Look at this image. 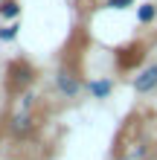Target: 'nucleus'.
<instances>
[{
	"label": "nucleus",
	"mask_w": 157,
	"mask_h": 160,
	"mask_svg": "<svg viewBox=\"0 0 157 160\" xmlns=\"http://www.w3.org/2000/svg\"><path fill=\"white\" fill-rule=\"evenodd\" d=\"M35 79H38V70H35V64H29L26 58H15L6 64V79H3V88L6 93H12V96H17V93H26L35 84Z\"/></svg>",
	"instance_id": "nucleus-1"
},
{
	"label": "nucleus",
	"mask_w": 157,
	"mask_h": 160,
	"mask_svg": "<svg viewBox=\"0 0 157 160\" xmlns=\"http://www.w3.org/2000/svg\"><path fill=\"white\" fill-rule=\"evenodd\" d=\"M35 131H38V119L32 114V105H23L21 111H15L9 117V134L15 140H29Z\"/></svg>",
	"instance_id": "nucleus-2"
},
{
	"label": "nucleus",
	"mask_w": 157,
	"mask_h": 160,
	"mask_svg": "<svg viewBox=\"0 0 157 160\" xmlns=\"http://www.w3.org/2000/svg\"><path fill=\"white\" fill-rule=\"evenodd\" d=\"M145 52H149V47H145L143 41H134V44L119 47V50H116V67L119 70H137L145 61Z\"/></svg>",
	"instance_id": "nucleus-3"
},
{
	"label": "nucleus",
	"mask_w": 157,
	"mask_h": 160,
	"mask_svg": "<svg viewBox=\"0 0 157 160\" xmlns=\"http://www.w3.org/2000/svg\"><path fill=\"white\" fill-rule=\"evenodd\" d=\"M55 90L61 93V96H79V90H81V76H79V70L76 67H70V64H64V67L55 73Z\"/></svg>",
	"instance_id": "nucleus-4"
},
{
	"label": "nucleus",
	"mask_w": 157,
	"mask_h": 160,
	"mask_svg": "<svg viewBox=\"0 0 157 160\" xmlns=\"http://www.w3.org/2000/svg\"><path fill=\"white\" fill-rule=\"evenodd\" d=\"M131 88L137 90V93H154L157 90V61L154 64H145V67H140L137 70V76H134V82H131Z\"/></svg>",
	"instance_id": "nucleus-5"
},
{
	"label": "nucleus",
	"mask_w": 157,
	"mask_h": 160,
	"mask_svg": "<svg viewBox=\"0 0 157 160\" xmlns=\"http://www.w3.org/2000/svg\"><path fill=\"white\" fill-rule=\"evenodd\" d=\"M87 90L93 99H108L110 90H114V82L110 79H93V82H87Z\"/></svg>",
	"instance_id": "nucleus-6"
},
{
	"label": "nucleus",
	"mask_w": 157,
	"mask_h": 160,
	"mask_svg": "<svg viewBox=\"0 0 157 160\" xmlns=\"http://www.w3.org/2000/svg\"><path fill=\"white\" fill-rule=\"evenodd\" d=\"M154 18H157V6H154V3H143V6H137V21H140L143 26H145V23H151Z\"/></svg>",
	"instance_id": "nucleus-7"
},
{
	"label": "nucleus",
	"mask_w": 157,
	"mask_h": 160,
	"mask_svg": "<svg viewBox=\"0 0 157 160\" xmlns=\"http://www.w3.org/2000/svg\"><path fill=\"white\" fill-rule=\"evenodd\" d=\"M17 12H21L17 0H3V3H0V15L3 18H17Z\"/></svg>",
	"instance_id": "nucleus-8"
},
{
	"label": "nucleus",
	"mask_w": 157,
	"mask_h": 160,
	"mask_svg": "<svg viewBox=\"0 0 157 160\" xmlns=\"http://www.w3.org/2000/svg\"><path fill=\"white\" fill-rule=\"evenodd\" d=\"M17 29H21L17 23H9V26H3V29H0V41H12L15 35H17Z\"/></svg>",
	"instance_id": "nucleus-9"
},
{
	"label": "nucleus",
	"mask_w": 157,
	"mask_h": 160,
	"mask_svg": "<svg viewBox=\"0 0 157 160\" xmlns=\"http://www.w3.org/2000/svg\"><path fill=\"white\" fill-rule=\"evenodd\" d=\"M134 0H108V9H128Z\"/></svg>",
	"instance_id": "nucleus-10"
}]
</instances>
